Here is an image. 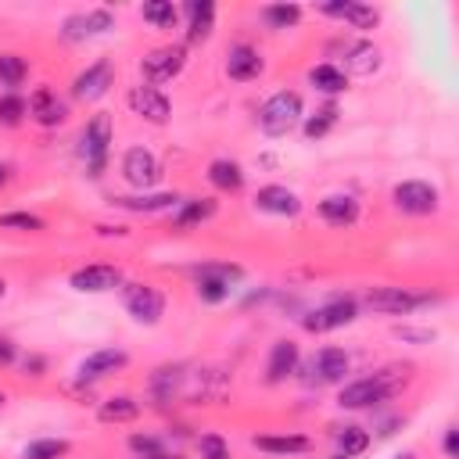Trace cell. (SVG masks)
I'll return each instance as SVG.
<instances>
[{
    "label": "cell",
    "mask_w": 459,
    "mask_h": 459,
    "mask_svg": "<svg viewBox=\"0 0 459 459\" xmlns=\"http://www.w3.org/2000/svg\"><path fill=\"white\" fill-rule=\"evenodd\" d=\"M183 68H186V43H165V47H154L140 57V75L151 86L172 82Z\"/></svg>",
    "instance_id": "9"
},
{
    "label": "cell",
    "mask_w": 459,
    "mask_h": 459,
    "mask_svg": "<svg viewBox=\"0 0 459 459\" xmlns=\"http://www.w3.org/2000/svg\"><path fill=\"white\" fill-rule=\"evenodd\" d=\"M394 337L398 341H412V344H430L437 333L434 330H416V326H394Z\"/></svg>",
    "instance_id": "42"
},
{
    "label": "cell",
    "mask_w": 459,
    "mask_h": 459,
    "mask_svg": "<svg viewBox=\"0 0 459 459\" xmlns=\"http://www.w3.org/2000/svg\"><path fill=\"white\" fill-rule=\"evenodd\" d=\"M298 366H301V348H298V341H290V337L273 341L269 359H265V384H283V380H290V377L298 373Z\"/></svg>",
    "instance_id": "19"
},
{
    "label": "cell",
    "mask_w": 459,
    "mask_h": 459,
    "mask_svg": "<svg viewBox=\"0 0 459 459\" xmlns=\"http://www.w3.org/2000/svg\"><path fill=\"white\" fill-rule=\"evenodd\" d=\"M316 215H319L326 226H333V230H348V226L359 222L362 204H359L355 194H326V197L316 204Z\"/></svg>",
    "instance_id": "21"
},
{
    "label": "cell",
    "mask_w": 459,
    "mask_h": 459,
    "mask_svg": "<svg viewBox=\"0 0 459 459\" xmlns=\"http://www.w3.org/2000/svg\"><path fill=\"white\" fill-rule=\"evenodd\" d=\"M190 273H194V294L204 305H222L233 294L237 280L244 276L237 262H204V265H194Z\"/></svg>",
    "instance_id": "5"
},
{
    "label": "cell",
    "mask_w": 459,
    "mask_h": 459,
    "mask_svg": "<svg viewBox=\"0 0 459 459\" xmlns=\"http://www.w3.org/2000/svg\"><path fill=\"white\" fill-rule=\"evenodd\" d=\"M122 305H126V312L136 319V323H143V326H158L161 323V316H165V294H161V287H154V283H147V280H126L122 287Z\"/></svg>",
    "instance_id": "7"
},
{
    "label": "cell",
    "mask_w": 459,
    "mask_h": 459,
    "mask_svg": "<svg viewBox=\"0 0 459 459\" xmlns=\"http://www.w3.org/2000/svg\"><path fill=\"white\" fill-rule=\"evenodd\" d=\"M369 441H373V434H369L366 427H359V423H344V427L337 430V452H341V455L359 459V455L369 448Z\"/></svg>",
    "instance_id": "36"
},
{
    "label": "cell",
    "mask_w": 459,
    "mask_h": 459,
    "mask_svg": "<svg viewBox=\"0 0 459 459\" xmlns=\"http://www.w3.org/2000/svg\"><path fill=\"white\" fill-rule=\"evenodd\" d=\"M186 14V43H208L215 32V4L212 0H186L183 11Z\"/></svg>",
    "instance_id": "24"
},
{
    "label": "cell",
    "mask_w": 459,
    "mask_h": 459,
    "mask_svg": "<svg viewBox=\"0 0 459 459\" xmlns=\"http://www.w3.org/2000/svg\"><path fill=\"white\" fill-rule=\"evenodd\" d=\"M129 366V351L126 348H97L79 362V380L82 384H97L111 373H122Z\"/></svg>",
    "instance_id": "18"
},
{
    "label": "cell",
    "mask_w": 459,
    "mask_h": 459,
    "mask_svg": "<svg viewBox=\"0 0 459 459\" xmlns=\"http://www.w3.org/2000/svg\"><path fill=\"white\" fill-rule=\"evenodd\" d=\"M208 183L219 190V194H240L244 190V165L233 161V158H215L208 161Z\"/></svg>",
    "instance_id": "28"
},
{
    "label": "cell",
    "mask_w": 459,
    "mask_h": 459,
    "mask_svg": "<svg viewBox=\"0 0 459 459\" xmlns=\"http://www.w3.org/2000/svg\"><path fill=\"white\" fill-rule=\"evenodd\" d=\"M4 294H7V280L0 276V298H4Z\"/></svg>",
    "instance_id": "48"
},
{
    "label": "cell",
    "mask_w": 459,
    "mask_h": 459,
    "mask_svg": "<svg viewBox=\"0 0 459 459\" xmlns=\"http://www.w3.org/2000/svg\"><path fill=\"white\" fill-rule=\"evenodd\" d=\"M441 448H445V455H448V459H459V427H455V423H448V427H445Z\"/></svg>",
    "instance_id": "43"
},
{
    "label": "cell",
    "mask_w": 459,
    "mask_h": 459,
    "mask_svg": "<svg viewBox=\"0 0 459 459\" xmlns=\"http://www.w3.org/2000/svg\"><path fill=\"white\" fill-rule=\"evenodd\" d=\"M255 208L265 215H276V219H294V215H301V197L283 183H265L255 190Z\"/></svg>",
    "instance_id": "17"
},
{
    "label": "cell",
    "mask_w": 459,
    "mask_h": 459,
    "mask_svg": "<svg viewBox=\"0 0 459 459\" xmlns=\"http://www.w3.org/2000/svg\"><path fill=\"white\" fill-rule=\"evenodd\" d=\"M430 301H437V294L430 290H409V287H369L359 301V308H369L377 316H412L420 308H427Z\"/></svg>",
    "instance_id": "4"
},
{
    "label": "cell",
    "mask_w": 459,
    "mask_h": 459,
    "mask_svg": "<svg viewBox=\"0 0 459 459\" xmlns=\"http://www.w3.org/2000/svg\"><path fill=\"white\" fill-rule=\"evenodd\" d=\"M151 459H183V452H172V448H165V452H158V455H151Z\"/></svg>",
    "instance_id": "46"
},
{
    "label": "cell",
    "mask_w": 459,
    "mask_h": 459,
    "mask_svg": "<svg viewBox=\"0 0 459 459\" xmlns=\"http://www.w3.org/2000/svg\"><path fill=\"white\" fill-rule=\"evenodd\" d=\"M118 169H122V179L133 190H140V194H147L161 179V161H158V154L151 147H129L122 154V165Z\"/></svg>",
    "instance_id": "14"
},
{
    "label": "cell",
    "mask_w": 459,
    "mask_h": 459,
    "mask_svg": "<svg viewBox=\"0 0 459 459\" xmlns=\"http://www.w3.org/2000/svg\"><path fill=\"white\" fill-rule=\"evenodd\" d=\"M115 29V14L108 7H93V11H79V14H68L61 22V36L79 43V39H93V36H104Z\"/></svg>",
    "instance_id": "16"
},
{
    "label": "cell",
    "mask_w": 459,
    "mask_h": 459,
    "mask_svg": "<svg viewBox=\"0 0 459 459\" xmlns=\"http://www.w3.org/2000/svg\"><path fill=\"white\" fill-rule=\"evenodd\" d=\"M4 405H7V394H4V391H0V409H4Z\"/></svg>",
    "instance_id": "49"
},
{
    "label": "cell",
    "mask_w": 459,
    "mask_h": 459,
    "mask_svg": "<svg viewBox=\"0 0 459 459\" xmlns=\"http://www.w3.org/2000/svg\"><path fill=\"white\" fill-rule=\"evenodd\" d=\"M402 384L391 380L387 373H373V377H355L348 384H341L337 391V405L348 412H362V409H380L384 402H391V394Z\"/></svg>",
    "instance_id": "3"
},
{
    "label": "cell",
    "mask_w": 459,
    "mask_h": 459,
    "mask_svg": "<svg viewBox=\"0 0 459 459\" xmlns=\"http://www.w3.org/2000/svg\"><path fill=\"white\" fill-rule=\"evenodd\" d=\"M179 201H183V194H176V190H172V194H169V190H165V194H151V190H147V194H122V197H111L115 208L136 212V215H154V212H169V215H172V212L179 208Z\"/></svg>",
    "instance_id": "23"
},
{
    "label": "cell",
    "mask_w": 459,
    "mask_h": 459,
    "mask_svg": "<svg viewBox=\"0 0 459 459\" xmlns=\"http://www.w3.org/2000/svg\"><path fill=\"white\" fill-rule=\"evenodd\" d=\"M258 14H262L265 29L283 32V29H298V22H301L305 7H301V4H294V0H276V4H265Z\"/></svg>",
    "instance_id": "31"
},
{
    "label": "cell",
    "mask_w": 459,
    "mask_h": 459,
    "mask_svg": "<svg viewBox=\"0 0 459 459\" xmlns=\"http://www.w3.org/2000/svg\"><path fill=\"white\" fill-rule=\"evenodd\" d=\"M351 373V355L337 344H323L305 362V384L308 387H337Z\"/></svg>",
    "instance_id": "8"
},
{
    "label": "cell",
    "mask_w": 459,
    "mask_h": 459,
    "mask_svg": "<svg viewBox=\"0 0 459 459\" xmlns=\"http://www.w3.org/2000/svg\"><path fill=\"white\" fill-rule=\"evenodd\" d=\"M226 75L233 79V82H251V79H258L262 72H265V57H262V50L258 47H251V43H233L230 50H226Z\"/></svg>",
    "instance_id": "20"
},
{
    "label": "cell",
    "mask_w": 459,
    "mask_h": 459,
    "mask_svg": "<svg viewBox=\"0 0 459 459\" xmlns=\"http://www.w3.org/2000/svg\"><path fill=\"white\" fill-rule=\"evenodd\" d=\"M111 140H115V122L108 111H97L93 118H86V126L79 129V158L90 179H100L111 158Z\"/></svg>",
    "instance_id": "1"
},
{
    "label": "cell",
    "mask_w": 459,
    "mask_h": 459,
    "mask_svg": "<svg viewBox=\"0 0 459 459\" xmlns=\"http://www.w3.org/2000/svg\"><path fill=\"white\" fill-rule=\"evenodd\" d=\"M251 445L265 455H276V459H294V455H305L312 452V437L308 434H255Z\"/></svg>",
    "instance_id": "25"
},
{
    "label": "cell",
    "mask_w": 459,
    "mask_h": 459,
    "mask_svg": "<svg viewBox=\"0 0 459 459\" xmlns=\"http://www.w3.org/2000/svg\"><path fill=\"white\" fill-rule=\"evenodd\" d=\"M25 79H29V61L14 50H4L0 54V86H4V93H18Z\"/></svg>",
    "instance_id": "35"
},
{
    "label": "cell",
    "mask_w": 459,
    "mask_h": 459,
    "mask_svg": "<svg viewBox=\"0 0 459 459\" xmlns=\"http://www.w3.org/2000/svg\"><path fill=\"white\" fill-rule=\"evenodd\" d=\"M301 118H305V100L294 90H276L258 104V129L265 136H287L301 126Z\"/></svg>",
    "instance_id": "2"
},
{
    "label": "cell",
    "mask_w": 459,
    "mask_h": 459,
    "mask_svg": "<svg viewBox=\"0 0 459 459\" xmlns=\"http://www.w3.org/2000/svg\"><path fill=\"white\" fill-rule=\"evenodd\" d=\"M0 230H14V233H43L47 222L32 212H4L0 215Z\"/></svg>",
    "instance_id": "40"
},
{
    "label": "cell",
    "mask_w": 459,
    "mask_h": 459,
    "mask_svg": "<svg viewBox=\"0 0 459 459\" xmlns=\"http://www.w3.org/2000/svg\"><path fill=\"white\" fill-rule=\"evenodd\" d=\"M122 283H126V273L115 262H90L72 269L68 276V287L79 294H108V290H118Z\"/></svg>",
    "instance_id": "12"
},
{
    "label": "cell",
    "mask_w": 459,
    "mask_h": 459,
    "mask_svg": "<svg viewBox=\"0 0 459 459\" xmlns=\"http://www.w3.org/2000/svg\"><path fill=\"white\" fill-rule=\"evenodd\" d=\"M143 412V405L133 394H111L97 405V420L100 423H133Z\"/></svg>",
    "instance_id": "30"
},
{
    "label": "cell",
    "mask_w": 459,
    "mask_h": 459,
    "mask_svg": "<svg viewBox=\"0 0 459 459\" xmlns=\"http://www.w3.org/2000/svg\"><path fill=\"white\" fill-rule=\"evenodd\" d=\"M337 122H341V108H337L333 100H326V104H319L312 115L301 118V133H305L308 143H316V140H323Z\"/></svg>",
    "instance_id": "32"
},
{
    "label": "cell",
    "mask_w": 459,
    "mask_h": 459,
    "mask_svg": "<svg viewBox=\"0 0 459 459\" xmlns=\"http://www.w3.org/2000/svg\"><path fill=\"white\" fill-rule=\"evenodd\" d=\"M341 57H344V75H348V72H351V75H373V72L384 65L380 47H377L373 39H348Z\"/></svg>",
    "instance_id": "26"
},
{
    "label": "cell",
    "mask_w": 459,
    "mask_h": 459,
    "mask_svg": "<svg viewBox=\"0 0 459 459\" xmlns=\"http://www.w3.org/2000/svg\"><path fill=\"white\" fill-rule=\"evenodd\" d=\"M391 204L402 215H434L441 208V190L427 179H402L391 186Z\"/></svg>",
    "instance_id": "10"
},
{
    "label": "cell",
    "mask_w": 459,
    "mask_h": 459,
    "mask_svg": "<svg viewBox=\"0 0 459 459\" xmlns=\"http://www.w3.org/2000/svg\"><path fill=\"white\" fill-rule=\"evenodd\" d=\"M215 212H219V201L215 197H183L179 208L172 212V226L176 230H190V226L208 222Z\"/></svg>",
    "instance_id": "29"
},
{
    "label": "cell",
    "mask_w": 459,
    "mask_h": 459,
    "mask_svg": "<svg viewBox=\"0 0 459 459\" xmlns=\"http://www.w3.org/2000/svg\"><path fill=\"white\" fill-rule=\"evenodd\" d=\"M14 362H18V344L7 333H0V366H14Z\"/></svg>",
    "instance_id": "44"
},
{
    "label": "cell",
    "mask_w": 459,
    "mask_h": 459,
    "mask_svg": "<svg viewBox=\"0 0 459 459\" xmlns=\"http://www.w3.org/2000/svg\"><path fill=\"white\" fill-rule=\"evenodd\" d=\"M316 11L326 14V18L344 22L348 29H359V32H369V29L380 25V11L373 4H362V0H323Z\"/></svg>",
    "instance_id": "15"
},
{
    "label": "cell",
    "mask_w": 459,
    "mask_h": 459,
    "mask_svg": "<svg viewBox=\"0 0 459 459\" xmlns=\"http://www.w3.org/2000/svg\"><path fill=\"white\" fill-rule=\"evenodd\" d=\"M305 79H308V86H312L316 93H323V97H337V93L348 90V75H344V68L333 65V61H319V65H312Z\"/></svg>",
    "instance_id": "27"
},
{
    "label": "cell",
    "mask_w": 459,
    "mask_h": 459,
    "mask_svg": "<svg viewBox=\"0 0 459 459\" xmlns=\"http://www.w3.org/2000/svg\"><path fill=\"white\" fill-rule=\"evenodd\" d=\"M359 319V301L351 294H337L316 308H308L301 316V330L305 333H333V330H344Z\"/></svg>",
    "instance_id": "6"
},
{
    "label": "cell",
    "mask_w": 459,
    "mask_h": 459,
    "mask_svg": "<svg viewBox=\"0 0 459 459\" xmlns=\"http://www.w3.org/2000/svg\"><path fill=\"white\" fill-rule=\"evenodd\" d=\"M72 452L68 437H32L22 448V459H65Z\"/></svg>",
    "instance_id": "37"
},
{
    "label": "cell",
    "mask_w": 459,
    "mask_h": 459,
    "mask_svg": "<svg viewBox=\"0 0 459 459\" xmlns=\"http://www.w3.org/2000/svg\"><path fill=\"white\" fill-rule=\"evenodd\" d=\"M7 179H11V165H4V161H0V190L7 186Z\"/></svg>",
    "instance_id": "47"
},
{
    "label": "cell",
    "mask_w": 459,
    "mask_h": 459,
    "mask_svg": "<svg viewBox=\"0 0 459 459\" xmlns=\"http://www.w3.org/2000/svg\"><path fill=\"white\" fill-rule=\"evenodd\" d=\"M140 18L151 25V29H161V32H172L176 25H179V7L172 4V0H147L143 7H140Z\"/></svg>",
    "instance_id": "34"
},
{
    "label": "cell",
    "mask_w": 459,
    "mask_h": 459,
    "mask_svg": "<svg viewBox=\"0 0 459 459\" xmlns=\"http://www.w3.org/2000/svg\"><path fill=\"white\" fill-rule=\"evenodd\" d=\"M333 459H351V455H341V452H337V455H333Z\"/></svg>",
    "instance_id": "51"
},
{
    "label": "cell",
    "mask_w": 459,
    "mask_h": 459,
    "mask_svg": "<svg viewBox=\"0 0 459 459\" xmlns=\"http://www.w3.org/2000/svg\"><path fill=\"white\" fill-rule=\"evenodd\" d=\"M197 452H201V459H233L230 441H226L219 430H204V434H197Z\"/></svg>",
    "instance_id": "41"
},
{
    "label": "cell",
    "mask_w": 459,
    "mask_h": 459,
    "mask_svg": "<svg viewBox=\"0 0 459 459\" xmlns=\"http://www.w3.org/2000/svg\"><path fill=\"white\" fill-rule=\"evenodd\" d=\"M183 380H186V373H183V366H158L154 373H151V398L154 402H172L179 391H183Z\"/></svg>",
    "instance_id": "33"
},
{
    "label": "cell",
    "mask_w": 459,
    "mask_h": 459,
    "mask_svg": "<svg viewBox=\"0 0 459 459\" xmlns=\"http://www.w3.org/2000/svg\"><path fill=\"white\" fill-rule=\"evenodd\" d=\"M29 118V100L22 93H0V126L14 129Z\"/></svg>",
    "instance_id": "38"
},
{
    "label": "cell",
    "mask_w": 459,
    "mask_h": 459,
    "mask_svg": "<svg viewBox=\"0 0 459 459\" xmlns=\"http://www.w3.org/2000/svg\"><path fill=\"white\" fill-rule=\"evenodd\" d=\"M29 118L36 126H43V129H54V126H61L68 118V104L50 86H36L29 93Z\"/></svg>",
    "instance_id": "22"
},
{
    "label": "cell",
    "mask_w": 459,
    "mask_h": 459,
    "mask_svg": "<svg viewBox=\"0 0 459 459\" xmlns=\"http://www.w3.org/2000/svg\"><path fill=\"white\" fill-rule=\"evenodd\" d=\"M22 369H25L29 377H43V373H47V359H43V355H25V359H22Z\"/></svg>",
    "instance_id": "45"
},
{
    "label": "cell",
    "mask_w": 459,
    "mask_h": 459,
    "mask_svg": "<svg viewBox=\"0 0 459 459\" xmlns=\"http://www.w3.org/2000/svg\"><path fill=\"white\" fill-rule=\"evenodd\" d=\"M129 452L136 455V459H151V455H158V452H165L169 445H165V437H158V434H151V430H136V434H129Z\"/></svg>",
    "instance_id": "39"
},
{
    "label": "cell",
    "mask_w": 459,
    "mask_h": 459,
    "mask_svg": "<svg viewBox=\"0 0 459 459\" xmlns=\"http://www.w3.org/2000/svg\"><path fill=\"white\" fill-rule=\"evenodd\" d=\"M126 104L133 115H140L143 122L151 126H165L172 118V100L161 86H151V82H136L129 93H126Z\"/></svg>",
    "instance_id": "13"
},
{
    "label": "cell",
    "mask_w": 459,
    "mask_h": 459,
    "mask_svg": "<svg viewBox=\"0 0 459 459\" xmlns=\"http://www.w3.org/2000/svg\"><path fill=\"white\" fill-rule=\"evenodd\" d=\"M394 459H416V455H412V452H405V455H394Z\"/></svg>",
    "instance_id": "50"
},
{
    "label": "cell",
    "mask_w": 459,
    "mask_h": 459,
    "mask_svg": "<svg viewBox=\"0 0 459 459\" xmlns=\"http://www.w3.org/2000/svg\"><path fill=\"white\" fill-rule=\"evenodd\" d=\"M111 86H115V61L111 57H97L93 65H86L82 72H75V79H72V100L93 104V100L108 97Z\"/></svg>",
    "instance_id": "11"
}]
</instances>
